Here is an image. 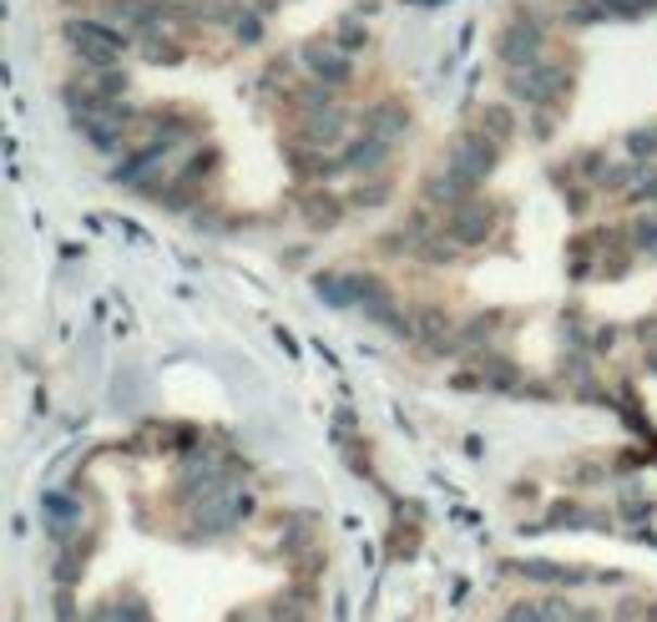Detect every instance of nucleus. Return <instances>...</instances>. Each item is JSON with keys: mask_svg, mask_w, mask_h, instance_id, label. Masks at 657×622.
Wrapping results in <instances>:
<instances>
[{"mask_svg": "<svg viewBox=\"0 0 657 622\" xmlns=\"http://www.w3.org/2000/svg\"><path fill=\"white\" fill-rule=\"evenodd\" d=\"M263 618H268V622H308L304 593H283V597H274V602L263 608Z\"/></svg>", "mask_w": 657, "mask_h": 622, "instance_id": "nucleus-1", "label": "nucleus"}, {"mask_svg": "<svg viewBox=\"0 0 657 622\" xmlns=\"http://www.w3.org/2000/svg\"><path fill=\"white\" fill-rule=\"evenodd\" d=\"M571 622H602V618H586V612H582V618H571Z\"/></svg>", "mask_w": 657, "mask_h": 622, "instance_id": "nucleus-2", "label": "nucleus"}]
</instances>
